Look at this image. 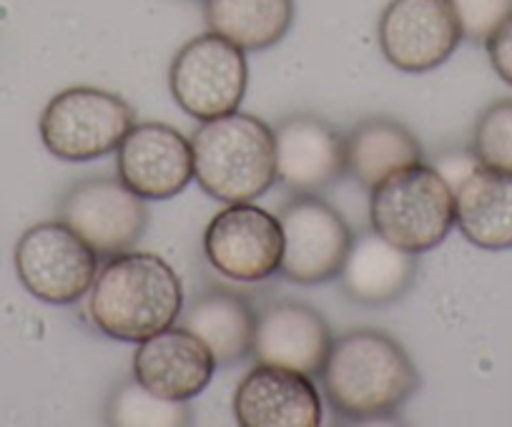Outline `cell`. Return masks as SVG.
Returning a JSON list of instances; mask_svg holds the SVG:
<instances>
[{
    "instance_id": "obj_1",
    "label": "cell",
    "mask_w": 512,
    "mask_h": 427,
    "mask_svg": "<svg viewBox=\"0 0 512 427\" xmlns=\"http://www.w3.org/2000/svg\"><path fill=\"white\" fill-rule=\"evenodd\" d=\"M319 377L332 410L352 422L397 415L420 387L405 347L379 330H354L334 340Z\"/></svg>"
},
{
    "instance_id": "obj_2",
    "label": "cell",
    "mask_w": 512,
    "mask_h": 427,
    "mask_svg": "<svg viewBox=\"0 0 512 427\" xmlns=\"http://www.w3.org/2000/svg\"><path fill=\"white\" fill-rule=\"evenodd\" d=\"M184 309L179 274L159 254L121 252L108 257L88 289V317L101 335L144 342L166 330Z\"/></svg>"
},
{
    "instance_id": "obj_3",
    "label": "cell",
    "mask_w": 512,
    "mask_h": 427,
    "mask_svg": "<svg viewBox=\"0 0 512 427\" xmlns=\"http://www.w3.org/2000/svg\"><path fill=\"white\" fill-rule=\"evenodd\" d=\"M194 179L204 194L224 204H244L267 194L277 181L274 129L251 114L201 121L191 136Z\"/></svg>"
},
{
    "instance_id": "obj_4",
    "label": "cell",
    "mask_w": 512,
    "mask_h": 427,
    "mask_svg": "<svg viewBox=\"0 0 512 427\" xmlns=\"http://www.w3.org/2000/svg\"><path fill=\"white\" fill-rule=\"evenodd\" d=\"M369 219L387 242L420 257L440 247L455 227V191L435 166L420 161L374 186Z\"/></svg>"
},
{
    "instance_id": "obj_5",
    "label": "cell",
    "mask_w": 512,
    "mask_h": 427,
    "mask_svg": "<svg viewBox=\"0 0 512 427\" xmlns=\"http://www.w3.org/2000/svg\"><path fill=\"white\" fill-rule=\"evenodd\" d=\"M136 124L134 109L103 88L76 86L56 93L41 114V141L61 161H96L113 154Z\"/></svg>"
},
{
    "instance_id": "obj_6",
    "label": "cell",
    "mask_w": 512,
    "mask_h": 427,
    "mask_svg": "<svg viewBox=\"0 0 512 427\" xmlns=\"http://www.w3.org/2000/svg\"><path fill=\"white\" fill-rule=\"evenodd\" d=\"M249 83L246 51L236 43L204 33L174 56L169 71L171 96L196 121H211L239 111Z\"/></svg>"
},
{
    "instance_id": "obj_7",
    "label": "cell",
    "mask_w": 512,
    "mask_h": 427,
    "mask_svg": "<svg viewBox=\"0 0 512 427\" xmlns=\"http://www.w3.org/2000/svg\"><path fill=\"white\" fill-rule=\"evenodd\" d=\"M16 272L33 297L63 307L88 294L98 254L68 224L43 222L18 239Z\"/></svg>"
},
{
    "instance_id": "obj_8",
    "label": "cell",
    "mask_w": 512,
    "mask_h": 427,
    "mask_svg": "<svg viewBox=\"0 0 512 427\" xmlns=\"http://www.w3.org/2000/svg\"><path fill=\"white\" fill-rule=\"evenodd\" d=\"M61 222L98 257H116L141 242L149 227V209L121 179L93 176L78 181L63 196Z\"/></svg>"
},
{
    "instance_id": "obj_9",
    "label": "cell",
    "mask_w": 512,
    "mask_h": 427,
    "mask_svg": "<svg viewBox=\"0 0 512 427\" xmlns=\"http://www.w3.org/2000/svg\"><path fill=\"white\" fill-rule=\"evenodd\" d=\"M284 254L279 272L294 284H324L339 277L352 247V229L317 194H297L279 211Z\"/></svg>"
},
{
    "instance_id": "obj_10",
    "label": "cell",
    "mask_w": 512,
    "mask_h": 427,
    "mask_svg": "<svg viewBox=\"0 0 512 427\" xmlns=\"http://www.w3.org/2000/svg\"><path fill=\"white\" fill-rule=\"evenodd\" d=\"M211 267L236 282H264L282 269L284 234L279 217L251 201L226 204L204 232Z\"/></svg>"
},
{
    "instance_id": "obj_11",
    "label": "cell",
    "mask_w": 512,
    "mask_h": 427,
    "mask_svg": "<svg viewBox=\"0 0 512 427\" xmlns=\"http://www.w3.org/2000/svg\"><path fill=\"white\" fill-rule=\"evenodd\" d=\"M384 58L402 73H430L465 38L450 0H392L377 26Z\"/></svg>"
},
{
    "instance_id": "obj_12",
    "label": "cell",
    "mask_w": 512,
    "mask_h": 427,
    "mask_svg": "<svg viewBox=\"0 0 512 427\" xmlns=\"http://www.w3.org/2000/svg\"><path fill=\"white\" fill-rule=\"evenodd\" d=\"M116 171L144 201L174 199L194 179L191 141L159 121L134 124L116 149Z\"/></svg>"
},
{
    "instance_id": "obj_13",
    "label": "cell",
    "mask_w": 512,
    "mask_h": 427,
    "mask_svg": "<svg viewBox=\"0 0 512 427\" xmlns=\"http://www.w3.org/2000/svg\"><path fill=\"white\" fill-rule=\"evenodd\" d=\"M274 151L277 181L294 194H322L347 174L344 139L317 116H287L274 129Z\"/></svg>"
},
{
    "instance_id": "obj_14",
    "label": "cell",
    "mask_w": 512,
    "mask_h": 427,
    "mask_svg": "<svg viewBox=\"0 0 512 427\" xmlns=\"http://www.w3.org/2000/svg\"><path fill=\"white\" fill-rule=\"evenodd\" d=\"M327 319L302 302H277L256 317L251 357L256 365L319 375L332 350Z\"/></svg>"
},
{
    "instance_id": "obj_15",
    "label": "cell",
    "mask_w": 512,
    "mask_h": 427,
    "mask_svg": "<svg viewBox=\"0 0 512 427\" xmlns=\"http://www.w3.org/2000/svg\"><path fill=\"white\" fill-rule=\"evenodd\" d=\"M234 417L241 427H319L322 397L309 375L256 365L236 385Z\"/></svg>"
},
{
    "instance_id": "obj_16",
    "label": "cell",
    "mask_w": 512,
    "mask_h": 427,
    "mask_svg": "<svg viewBox=\"0 0 512 427\" xmlns=\"http://www.w3.org/2000/svg\"><path fill=\"white\" fill-rule=\"evenodd\" d=\"M216 360L209 347L186 327H166L139 342L134 380L166 400L189 402L209 387Z\"/></svg>"
},
{
    "instance_id": "obj_17",
    "label": "cell",
    "mask_w": 512,
    "mask_h": 427,
    "mask_svg": "<svg viewBox=\"0 0 512 427\" xmlns=\"http://www.w3.org/2000/svg\"><path fill=\"white\" fill-rule=\"evenodd\" d=\"M417 279V254L405 252L392 242L372 232H362L352 239L339 284L352 302L379 307L400 299Z\"/></svg>"
},
{
    "instance_id": "obj_18",
    "label": "cell",
    "mask_w": 512,
    "mask_h": 427,
    "mask_svg": "<svg viewBox=\"0 0 512 427\" xmlns=\"http://www.w3.org/2000/svg\"><path fill=\"white\" fill-rule=\"evenodd\" d=\"M455 224L475 247L512 249V174L477 164L455 189Z\"/></svg>"
},
{
    "instance_id": "obj_19",
    "label": "cell",
    "mask_w": 512,
    "mask_h": 427,
    "mask_svg": "<svg viewBox=\"0 0 512 427\" xmlns=\"http://www.w3.org/2000/svg\"><path fill=\"white\" fill-rule=\"evenodd\" d=\"M347 174L372 191L379 181L405 166L420 164L422 144L407 126L387 116L362 121L344 139Z\"/></svg>"
},
{
    "instance_id": "obj_20",
    "label": "cell",
    "mask_w": 512,
    "mask_h": 427,
    "mask_svg": "<svg viewBox=\"0 0 512 427\" xmlns=\"http://www.w3.org/2000/svg\"><path fill=\"white\" fill-rule=\"evenodd\" d=\"M184 327L209 347L216 365H234L251 355L256 314L239 294L211 289L196 299Z\"/></svg>"
},
{
    "instance_id": "obj_21",
    "label": "cell",
    "mask_w": 512,
    "mask_h": 427,
    "mask_svg": "<svg viewBox=\"0 0 512 427\" xmlns=\"http://www.w3.org/2000/svg\"><path fill=\"white\" fill-rule=\"evenodd\" d=\"M211 33L259 53L277 46L294 23V0H204Z\"/></svg>"
},
{
    "instance_id": "obj_22",
    "label": "cell",
    "mask_w": 512,
    "mask_h": 427,
    "mask_svg": "<svg viewBox=\"0 0 512 427\" xmlns=\"http://www.w3.org/2000/svg\"><path fill=\"white\" fill-rule=\"evenodd\" d=\"M106 415L108 425L121 427H184L191 422L189 402L166 400L136 380L113 392Z\"/></svg>"
},
{
    "instance_id": "obj_23",
    "label": "cell",
    "mask_w": 512,
    "mask_h": 427,
    "mask_svg": "<svg viewBox=\"0 0 512 427\" xmlns=\"http://www.w3.org/2000/svg\"><path fill=\"white\" fill-rule=\"evenodd\" d=\"M472 154L487 169L512 174V98L490 103L472 134Z\"/></svg>"
},
{
    "instance_id": "obj_24",
    "label": "cell",
    "mask_w": 512,
    "mask_h": 427,
    "mask_svg": "<svg viewBox=\"0 0 512 427\" xmlns=\"http://www.w3.org/2000/svg\"><path fill=\"white\" fill-rule=\"evenodd\" d=\"M460 21L462 38L485 43L512 16V0H450Z\"/></svg>"
},
{
    "instance_id": "obj_25",
    "label": "cell",
    "mask_w": 512,
    "mask_h": 427,
    "mask_svg": "<svg viewBox=\"0 0 512 427\" xmlns=\"http://www.w3.org/2000/svg\"><path fill=\"white\" fill-rule=\"evenodd\" d=\"M490 66L507 86H512V16L485 41Z\"/></svg>"
},
{
    "instance_id": "obj_26",
    "label": "cell",
    "mask_w": 512,
    "mask_h": 427,
    "mask_svg": "<svg viewBox=\"0 0 512 427\" xmlns=\"http://www.w3.org/2000/svg\"><path fill=\"white\" fill-rule=\"evenodd\" d=\"M477 164H480V161H477V156L472 154V151H460V154L440 156L435 169L440 171L442 179H445L447 184L452 186V191H455L457 184H460V181L465 179V176L470 174Z\"/></svg>"
}]
</instances>
